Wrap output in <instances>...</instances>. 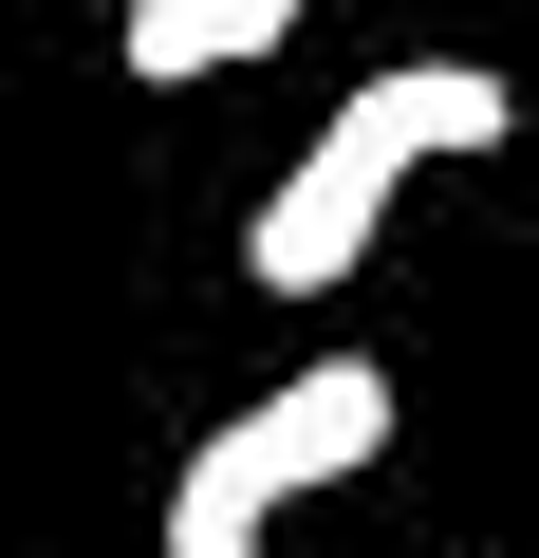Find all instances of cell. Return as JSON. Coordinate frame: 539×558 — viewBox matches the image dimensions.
<instances>
[{"instance_id":"obj_3","label":"cell","mask_w":539,"mask_h":558,"mask_svg":"<svg viewBox=\"0 0 539 558\" xmlns=\"http://www.w3.org/2000/svg\"><path fill=\"white\" fill-rule=\"evenodd\" d=\"M112 20H131V75H149V94H186V75L280 57V38H298V0H112Z\"/></svg>"},{"instance_id":"obj_1","label":"cell","mask_w":539,"mask_h":558,"mask_svg":"<svg viewBox=\"0 0 539 558\" xmlns=\"http://www.w3.org/2000/svg\"><path fill=\"white\" fill-rule=\"evenodd\" d=\"M502 131H520V94H502L483 57H391V75H354V94L317 112V149L242 205V279H260V299H335V279L372 260V223L409 205V168L502 149Z\"/></svg>"},{"instance_id":"obj_2","label":"cell","mask_w":539,"mask_h":558,"mask_svg":"<svg viewBox=\"0 0 539 558\" xmlns=\"http://www.w3.org/2000/svg\"><path fill=\"white\" fill-rule=\"evenodd\" d=\"M372 447H391V373H372V354L280 373L260 410H223V428L186 447V484H168V558H260V521L317 502V484H354Z\"/></svg>"}]
</instances>
